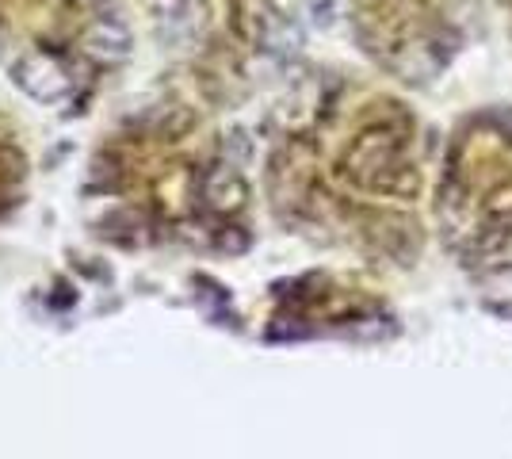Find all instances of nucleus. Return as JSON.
<instances>
[{
    "mask_svg": "<svg viewBox=\"0 0 512 459\" xmlns=\"http://www.w3.org/2000/svg\"><path fill=\"white\" fill-rule=\"evenodd\" d=\"M432 215L459 268L512 287V111L467 115L451 131Z\"/></svg>",
    "mask_w": 512,
    "mask_h": 459,
    "instance_id": "nucleus-1",
    "label": "nucleus"
},
{
    "mask_svg": "<svg viewBox=\"0 0 512 459\" xmlns=\"http://www.w3.org/2000/svg\"><path fill=\"white\" fill-rule=\"evenodd\" d=\"M375 50L409 77H432L451 66L470 27V0H367Z\"/></svg>",
    "mask_w": 512,
    "mask_h": 459,
    "instance_id": "nucleus-2",
    "label": "nucleus"
},
{
    "mask_svg": "<svg viewBox=\"0 0 512 459\" xmlns=\"http://www.w3.org/2000/svg\"><path fill=\"white\" fill-rule=\"evenodd\" d=\"M497 8H501V16H505V27L512 31V0H497Z\"/></svg>",
    "mask_w": 512,
    "mask_h": 459,
    "instance_id": "nucleus-3",
    "label": "nucleus"
}]
</instances>
